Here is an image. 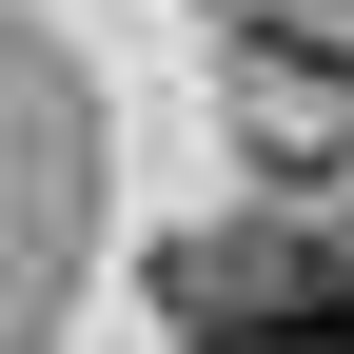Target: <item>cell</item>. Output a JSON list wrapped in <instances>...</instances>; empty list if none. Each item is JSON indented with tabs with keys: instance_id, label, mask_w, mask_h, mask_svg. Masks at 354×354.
<instances>
[{
	"instance_id": "cell-1",
	"label": "cell",
	"mask_w": 354,
	"mask_h": 354,
	"mask_svg": "<svg viewBox=\"0 0 354 354\" xmlns=\"http://www.w3.org/2000/svg\"><path fill=\"white\" fill-rule=\"evenodd\" d=\"M177 335H197V354H354V236L276 216V236L177 256Z\"/></svg>"
}]
</instances>
